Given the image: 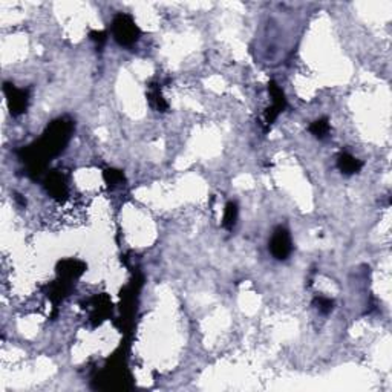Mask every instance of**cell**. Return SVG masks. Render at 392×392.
Instances as JSON below:
<instances>
[{
  "instance_id": "277c9868",
  "label": "cell",
  "mask_w": 392,
  "mask_h": 392,
  "mask_svg": "<svg viewBox=\"0 0 392 392\" xmlns=\"http://www.w3.org/2000/svg\"><path fill=\"white\" fill-rule=\"evenodd\" d=\"M337 166L340 169L342 174L345 175H352V174H357V172L362 169V161H358L357 158H354L352 155L349 153H342L337 160Z\"/></svg>"
},
{
  "instance_id": "9c48e42d",
  "label": "cell",
  "mask_w": 392,
  "mask_h": 392,
  "mask_svg": "<svg viewBox=\"0 0 392 392\" xmlns=\"http://www.w3.org/2000/svg\"><path fill=\"white\" fill-rule=\"evenodd\" d=\"M314 304L317 305V309L320 312H323V314H326V312H329L333 309V301L326 299V297H317V299L314 301Z\"/></svg>"
},
{
  "instance_id": "30bf717a",
  "label": "cell",
  "mask_w": 392,
  "mask_h": 392,
  "mask_svg": "<svg viewBox=\"0 0 392 392\" xmlns=\"http://www.w3.org/2000/svg\"><path fill=\"white\" fill-rule=\"evenodd\" d=\"M104 176H106L107 182H111V184H118L123 181V174L118 170H107Z\"/></svg>"
},
{
  "instance_id": "ba28073f",
  "label": "cell",
  "mask_w": 392,
  "mask_h": 392,
  "mask_svg": "<svg viewBox=\"0 0 392 392\" xmlns=\"http://www.w3.org/2000/svg\"><path fill=\"white\" fill-rule=\"evenodd\" d=\"M149 100L152 103V106L155 109H158V111H166L167 109V103L164 101L163 95H161V92L158 90V87H153L149 93Z\"/></svg>"
},
{
  "instance_id": "7a4b0ae2",
  "label": "cell",
  "mask_w": 392,
  "mask_h": 392,
  "mask_svg": "<svg viewBox=\"0 0 392 392\" xmlns=\"http://www.w3.org/2000/svg\"><path fill=\"white\" fill-rule=\"evenodd\" d=\"M291 250H293V247H291L290 233L285 228H277L273 234L271 241H270L271 255L279 261H284L290 256Z\"/></svg>"
},
{
  "instance_id": "8992f818",
  "label": "cell",
  "mask_w": 392,
  "mask_h": 392,
  "mask_svg": "<svg viewBox=\"0 0 392 392\" xmlns=\"http://www.w3.org/2000/svg\"><path fill=\"white\" fill-rule=\"evenodd\" d=\"M236 219H238V207H236V204H234V202H228L227 207H225L222 225L230 230V228L234 227V224H236Z\"/></svg>"
},
{
  "instance_id": "5b68a950",
  "label": "cell",
  "mask_w": 392,
  "mask_h": 392,
  "mask_svg": "<svg viewBox=\"0 0 392 392\" xmlns=\"http://www.w3.org/2000/svg\"><path fill=\"white\" fill-rule=\"evenodd\" d=\"M48 190L55 198H60V196H63L66 192V184L63 179H61L60 175H52L51 178H48Z\"/></svg>"
},
{
  "instance_id": "52a82bcc",
  "label": "cell",
  "mask_w": 392,
  "mask_h": 392,
  "mask_svg": "<svg viewBox=\"0 0 392 392\" xmlns=\"http://www.w3.org/2000/svg\"><path fill=\"white\" fill-rule=\"evenodd\" d=\"M309 131L317 138H325L329 133V123H328V120H317L311 124Z\"/></svg>"
},
{
  "instance_id": "6da1fadb",
  "label": "cell",
  "mask_w": 392,
  "mask_h": 392,
  "mask_svg": "<svg viewBox=\"0 0 392 392\" xmlns=\"http://www.w3.org/2000/svg\"><path fill=\"white\" fill-rule=\"evenodd\" d=\"M114 37L123 46H131L139 39V29L128 14H118L114 19Z\"/></svg>"
},
{
  "instance_id": "8fae6325",
  "label": "cell",
  "mask_w": 392,
  "mask_h": 392,
  "mask_svg": "<svg viewBox=\"0 0 392 392\" xmlns=\"http://www.w3.org/2000/svg\"><path fill=\"white\" fill-rule=\"evenodd\" d=\"M90 39L92 40H95L97 43H104V40H106V34L104 33H97V31H93V33H90Z\"/></svg>"
},
{
  "instance_id": "3957f363",
  "label": "cell",
  "mask_w": 392,
  "mask_h": 392,
  "mask_svg": "<svg viewBox=\"0 0 392 392\" xmlns=\"http://www.w3.org/2000/svg\"><path fill=\"white\" fill-rule=\"evenodd\" d=\"M5 93L8 97V103H9V109L12 114H22L26 106H28V95L25 90L15 89L11 85L5 86Z\"/></svg>"
}]
</instances>
